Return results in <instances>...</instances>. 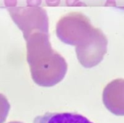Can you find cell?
<instances>
[{
  "instance_id": "4",
  "label": "cell",
  "mask_w": 124,
  "mask_h": 123,
  "mask_svg": "<svg viewBox=\"0 0 124 123\" xmlns=\"http://www.w3.org/2000/svg\"><path fill=\"white\" fill-rule=\"evenodd\" d=\"M26 3L28 7H36L41 4V0H26Z\"/></svg>"
},
{
  "instance_id": "7",
  "label": "cell",
  "mask_w": 124,
  "mask_h": 123,
  "mask_svg": "<svg viewBox=\"0 0 124 123\" xmlns=\"http://www.w3.org/2000/svg\"><path fill=\"white\" fill-rule=\"evenodd\" d=\"M20 123V122H11V123Z\"/></svg>"
},
{
  "instance_id": "1",
  "label": "cell",
  "mask_w": 124,
  "mask_h": 123,
  "mask_svg": "<svg viewBox=\"0 0 124 123\" xmlns=\"http://www.w3.org/2000/svg\"><path fill=\"white\" fill-rule=\"evenodd\" d=\"M10 14L16 25L23 32L26 38L32 34L34 29H38L41 26L39 22V14L43 12V9L36 7H17L9 10Z\"/></svg>"
},
{
  "instance_id": "6",
  "label": "cell",
  "mask_w": 124,
  "mask_h": 123,
  "mask_svg": "<svg viewBox=\"0 0 124 123\" xmlns=\"http://www.w3.org/2000/svg\"><path fill=\"white\" fill-rule=\"evenodd\" d=\"M46 2L48 5L53 6V5L58 4L60 2V0H46Z\"/></svg>"
},
{
  "instance_id": "2",
  "label": "cell",
  "mask_w": 124,
  "mask_h": 123,
  "mask_svg": "<svg viewBox=\"0 0 124 123\" xmlns=\"http://www.w3.org/2000/svg\"><path fill=\"white\" fill-rule=\"evenodd\" d=\"M33 123H93L86 117L76 113L47 112L35 118Z\"/></svg>"
},
{
  "instance_id": "3",
  "label": "cell",
  "mask_w": 124,
  "mask_h": 123,
  "mask_svg": "<svg viewBox=\"0 0 124 123\" xmlns=\"http://www.w3.org/2000/svg\"><path fill=\"white\" fill-rule=\"evenodd\" d=\"M9 109L10 105L7 99L4 95L0 94V123H4L6 120Z\"/></svg>"
},
{
  "instance_id": "5",
  "label": "cell",
  "mask_w": 124,
  "mask_h": 123,
  "mask_svg": "<svg viewBox=\"0 0 124 123\" xmlns=\"http://www.w3.org/2000/svg\"><path fill=\"white\" fill-rule=\"evenodd\" d=\"M4 2L7 7H15L17 4V0H4Z\"/></svg>"
}]
</instances>
